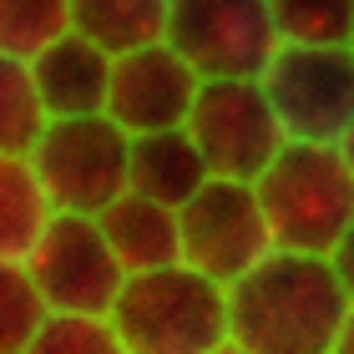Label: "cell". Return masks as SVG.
I'll return each instance as SVG.
<instances>
[{
  "instance_id": "8",
  "label": "cell",
  "mask_w": 354,
  "mask_h": 354,
  "mask_svg": "<svg viewBox=\"0 0 354 354\" xmlns=\"http://www.w3.org/2000/svg\"><path fill=\"white\" fill-rule=\"evenodd\" d=\"M26 268L51 314H111L127 283V268L91 213H51L36 248L26 253Z\"/></svg>"
},
{
  "instance_id": "21",
  "label": "cell",
  "mask_w": 354,
  "mask_h": 354,
  "mask_svg": "<svg viewBox=\"0 0 354 354\" xmlns=\"http://www.w3.org/2000/svg\"><path fill=\"white\" fill-rule=\"evenodd\" d=\"M329 263H334V273H339V283H344V294L354 299V223L339 233V243H334V253H329Z\"/></svg>"
},
{
  "instance_id": "4",
  "label": "cell",
  "mask_w": 354,
  "mask_h": 354,
  "mask_svg": "<svg viewBox=\"0 0 354 354\" xmlns=\"http://www.w3.org/2000/svg\"><path fill=\"white\" fill-rule=\"evenodd\" d=\"M56 213H102L127 192L132 132H122L106 111L91 117H51L36 147L26 152Z\"/></svg>"
},
{
  "instance_id": "5",
  "label": "cell",
  "mask_w": 354,
  "mask_h": 354,
  "mask_svg": "<svg viewBox=\"0 0 354 354\" xmlns=\"http://www.w3.org/2000/svg\"><path fill=\"white\" fill-rule=\"evenodd\" d=\"M263 91L288 142H334L354 122V46H279Z\"/></svg>"
},
{
  "instance_id": "15",
  "label": "cell",
  "mask_w": 354,
  "mask_h": 354,
  "mask_svg": "<svg viewBox=\"0 0 354 354\" xmlns=\"http://www.w3.org/2000/svg\"><path fill=\"white\" fill-rule=\"evenodd\" d=\"M51 198H46L30 157L0 152V259H26L36 248L41 228L51 223Z\"/></svg>"
},
{
  "instance_id": "6",
  "label": "cell",
  "mask_w": 354,
  "mask_h": 354,
  "mask_svg": "<svg viewBox=\"0 0 354 354\" xmlns=\"http://www.w3.org/2000/svg\"><path fill=\"white\" fill-rule=\"evenodd\" d=\"M177 238H183V263L218 279L223 288L238 283L263 253H273L259 187L243 177H207L177 207Z\"/></svg>"
},
{
  "instance_id": "2",
  "label": "cell",
  "mask_w": 354,
  "mask_h": 354,
  "mask_svg": "<svg viewBox=\"0 0 354 354\" xmlns=\"http://www.w3.org/2000/svg\"><path fill=\"white\" fill-rule=\"evenodd\" d=\"M106 319L127 354H207L228 339V288L177 259L167 268L127 273Z\"/></svg>"
},
{
  "instance_id": "20",
  "label": "cell",
  "mask_w": 354,
  "mask_h": 354,
  "mask_svg": "<svg viewBox=\"0 0 354 354\" xmlns=\"http://www.w3.org/2000/svg\"><path fill=\"white\" fill-rule=\"evenodd\" d=\"M21 354H127L106 314H46Z\"/></svg>"
},
{
  "instance_id": "9",
  "label": "cell",
  "mask_w": 354,
  "mask_h": 354,
  "mask_svg": "<svg viewBox=\"0 0 354 354\" xmlns=\"http://www.w3.org/2000/svg\"><path fill=\"white\" fill-rule=\"evenodd\" d=\"M162 41L203 82L213 76H263L279 51L268 0H167Z\"/></svg>"
},
{
  "instance_id": "12",
  "label": "cell",
  "mask_w": 354,
  "mask_h": 354,
  "mask_svg": "<svg viewBox=\"0 0 354 354\" xmlns=\"http://www.w3.org/2000/svg\"><path fill=\"white\" fill-rule=\"evenodd\" d=\"M96 223H102L106 243H111V253H117V263L127 273L167 268V263L183 259L177 207L152 203V198H142V192H132V187H127L117 203H106L102 213H96Z\"/></svg>"
},
{
  "instance_id": "3",
  "label": "cell",
  "mask_w": 354,
  "mask_h": 354,
  "mask_svg": "<svg viewBox=\"0 0 354 354\" xmlns=\"http://www.w3.org/2000/svg\"><path fill=\"white\" fill-rule=\"evenodd\" d=\"M253 187L273 248L334 253L339 233L354 223V167L334 142H283Z\"/></svg>"
},
{
  "instance_id": "17",
  "label": "cell",
  "mask_w": 354,
  "mask_h": 354,
  "mask_svg": "<svg viewBox=\"0 0 354 354\" xmlns=\"http://www.w3.org/2000/svg\"><path fill=\"white\" fill-rule=\"evenodd\" d=\"M279 46H349L354 0H268Z\"/></svg>"
},
{
  "instance_id": "14",
  "label": "cell",
  "mask_w": 354,
  "mask_h": 354,
  "mask_svg": "<svg viewBox=\"0 0 354 354\" xmlns=\"http://www.w3.org/2000/svg\"><path fill=\"white\" fill-rule=\"evenodd\" d=\"M71 30L96 41L102 51L122 56V51L162 41L167 0H71Z\"/></svg>"
},
{
  "instance_id": "22",
  "label": "cell",
  "mask_w": 354,
  "mask_h": 354,
  "mask_svg": "<svg viewBox=\"0 0 354 354\" xmlns=\"http://www.w3.org/2000/svg\"><path fill=\"white\" fill-rule=\"evenodd\" d=\"M329 354H354V309L344 314V329H339V339H334Z\"/></svg>"
},
{
  "instance_id": "10",
  "label": "cell",
  "mask_w": 354,
  "mask_h": 354,
  "mask_svg": "<svg viewBox=\"0 0 354 354\" xmlns=\"http://www.w3.org/2000/svg\"><path fill=\"white\" fill-rule=\"evenodd\" d=\"M198 86H203V76L167 41L137 46V51L111 56L106 117L132 137L137 132H162V127H187Z\"/></svg>"
},
{
  "instance_id": "11",
  "label": "cell",
  "mask_w": 354,
  "mask_h": 354,
  "mask_svg": "<svg viewBox=\"0 0 354 354\" xmlns=\"http://www.w3.org/2000/svg\"><path fill=\"white\" fill-rule=\"evenodd\" d=\"M30 76H36L46 117H91V111H106L111 51L66 30L46 51L30 56Z\"/></svg>"
},
{
  "instance_id": "25",
  "label": "cell",
  "mask_w": 354,
  "mask_h": 354,
  "mask_svg": "<svg viewBox=\"0 0 354 354\" xmlns=\"http://www.w3.org/2000/svg\"><path fill=\"white\" fill-rule=\"evenodd\" d=\"M349 46H354V36H349Z\"/></svg>"
},
{
  "instance_id": "24",
  "label": "cell",
  "mask_w": 354,
  "mask_h": 354,
  "mask_svg": "<svg viewBox=\"0 0 354 354\" xmlns=\"http://www.w3.org/2000/svg\"><path fill=\"white\" fill-rule=\"evenodd\" d=\"M207 354H248L243 344H238V339H223V344H213V349H207Z\"/></svg>"
},
{
  "instance_id": "19",
  "label": "cell",
  "mask_w": 354,
  "mask_h": 354,
  "mask_svg": "<svg viewBox=\"0 0 354 354\" xmlns=\"http://www.w3.org/2000/svg\"><path fill=\"white\" fill-rule=\"evenodd\" d=\"M46 299L30 279L26 259H0V354H21L30 334L46 324Z\"/></svg>"
},
{
  "instance_id": "18",
  "label": "cell",
  "mask_w": 354,
  "mask_h": 354,
  "mask_svg": "<svg viewBox=\"0 0 354 354\" xmlns=\"http://www.w3.org/2000/svg\"><path fill=\"white\" fill-rule=\"evenodd\" d=\"M71 30V0H0V51L30 61Z\"/></svg>"
},
{
  "instance_id": "16",
  "label": "cell",
  "mask_w": 354,
  "mask_h": 354,
  "mask_svg": "<svg viewBox=\"0 0 354 354\" xmlns=\"http://www.w3.org/2000/svg\"><path fill=\"white\" fill-rule=\"evenodd\" d=\"M51 122L41 106L36 76H30V61L6 56L0 51V152H30L41 137V127Z\"/></svg>"
},
{
  "instance_id": "23",
  "label": "cell",
  "mask_w": 354,
  "mask_h": 354,
  "mask_svg": "<svg viewBox=\"0 0 354 354\" xmlns=\"http://www.w3.org/2000/svg\"><path fill=\"white\" fill-rule=\"evenodd\" d=\"M339 152H344V162L354 167V122L344 127V137H339Z\"/></svg>"
},
{
  "instance_id": "1",
  "label": "cell",
  "mask_w": 354,
  "mask_h": 354,
  "mask_svg": "<svg viewBox=\"0 0 354 354\" xmlns=\"http://www.w3.org/2000/svg\"><path fill=\"white\" fill-rule=\"evenodd\" d=\"M349 309L329 253L273 248L228 283V339L248 354H329Z\"/></svg>"
},
{
  "instance_id": "13",
  "label": "cell",
  "mask_w": 354,
  "mask_h": 354,
  "mask_svg": "<svg viewBox=\"0 0 354 354\" xmlns=\"http://www.w3.org/2000/svg\"><path fill=\"white\" fill-rule=\"evenodd\" d=\"M207 162L198 152L187 127H162V132H137L132 137V157H127V187L142 192L152 203L183 207L192 192L207 183Z\"/></svg>"
},
{
  "instance_id": "7",
  "label": "cell",
  "mask_w": 354,
  "mask_h": 354,
  "mask_svg": "<svg viewBox=\"0 0 354 354\" xmlns=\"http://www.w3.org/2000/svg\"><path fill=\"white\" fill-rule=\"evenodd\" d=\"M187 132L198 142L207 172L243 177V183H253L273 162V152L288 142L259 76H213V82H203L187 111Z\"/></svg>"
}]
</instances>
